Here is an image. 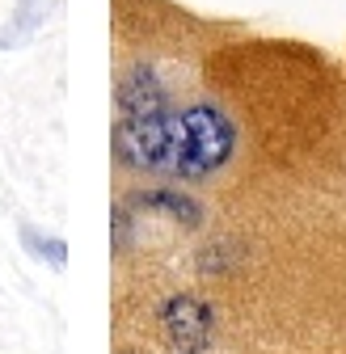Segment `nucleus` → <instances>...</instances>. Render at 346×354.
Here are the masks:
<instances>
[{
	"label": "nucleus",
	"instance_id": "f257e3e1",
	"mask_svg": "<svg viewBox=\"0 0 346 354\" xmlns=\"http://www.w3.org/2000/svg\"><path fill=\"white\" fill-rule=\"evenodd\" d=\"M233 144H237L233 122L215 110V106H194V110L178 114V122H173L169 173L186 177V182L207 177V173H215V169L233 156Z\"/></svg>",
	"mask_w": 346,
	"mask_h": 354
},
{
	"label": "nucleus",
	"instance_id": "f03ea898",
	"mask_svg": "<svg viewBox=\"0 0 346 354\" xmlns=\"http://www.w3.org/2000/svg\"><path fill=\"white\" fill-rule=\"evenodd\" d=\"M173 122L178 114L148 110V114H118L114 122V152L127 169H169Z\"/></svg>",
	"mask_w": 346,
	"mask_h": 354
},
{
	"label": "nucleus",
	"instance_id": "7ed1b4c3",
	"mask_svg": "<svg viewBox=\"0 0 346 354\" xmlns=\"http://www.w3.org/2000/svg\"><path fill=\"white\" fill-rule=\"evenodd\" d=\"M165 333L173 337V346H178L182 354L203 350L211 342V313H207V304L194 299V295H173L165 304Z\"/></svg>",
	"mask_w": 346,
	"mask_h": 354
},
{
	"label": "nucleus",
	"instance_id": "20e7f679",
	"mask_svg": "<svg viewBox=\"0 0 346 354\" xmlns=\"http://www.w3.org/2000/svg\"><path fill=\"white\" fill-rule=\"evenodd\" d=\"M148 110H169L165 84L148 64H136L118 84V114H148Z\"/></svg>",
	"mask_w": 346,
	"mask_h": 354
},
{
	"label": "nucleus",
	"instance_id": "39448f33",
	"mask_svg": "<svg viewBox=\"0 0 346 354\" xmlns=\"http://www.w3.org/2000/svg\"><path fill=\"white\" fill-rule=\"evenodd\" d=\"M144 207H161V211H169L173 219L199 224V207H194L190 198H182V194H173V190H152V194H144Z\"/></svg>",
	"mask_w": 346,
	"mask_h": 354
}]
</instances>
